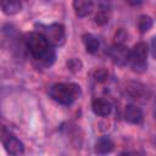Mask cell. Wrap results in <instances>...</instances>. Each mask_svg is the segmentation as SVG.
I'll return each mask as SVG.
<instances>
[{"label":"cell","instance_id":"1","mask_svg":"<svg viewBox=\"0 0 156 156\" xmlns=\"http://www.w3.org/2000/svg\"><path fill=\"white\" fill-rule=\"evenodd\" d=\"M27 48L34 61L41 67H49L54 63L56 54L52 45L49 44L41 32H32L26 38Z\"/></svg>","mask_w":156,"mask_h":156},{"label":"cell","instance_id":"2","mask_svg":"<svg viewBox=\"0 0 156 156\" xmlns=\"http://www.w3.org/2000/svg\"><path fill=\"white\" fill-rule=\"evenodd\" d=\"M80 94V87L76 83H57L49 89V95L61 105L73 104Z\"/></svg>","mask_w":156,"mask_h":156},{"label":"cell","instance_id":"3","mask_svg":"<svg viewBox=\"0 0 156 156\" xmlns=\"http://www.w3.org/2000/svg\"><path fill=\"white\" fill-rule=\"evenodd\" d=\"M147 55L149 48L145 43L141 41L135 44L129 52V62L132 68L136 72H144L147 67Z\"/></svg>","mask_w":156,"mask_h":156},{"label":"cell","instance_id":"4","mask_svg":"<svg viewBox=\"0 0 156 156\" xmlns=\"http://www.w3.org/2000/svg\"><path fill=\"white\" fill-rule=\"evenodd\" d=\"M0 140L2 141L6 151L11 155H20L23 154L24 146L22 141L6 127L0 126Z\"/></svg>","mask_w":156,"mask_h":156},{"label":"cell","instance_id":"5","mask_svg":"<svg viewBox=\"0 0 156 156\" xmlns=\"http://www.w3.org/2000/svg\"><path fill=\"white\" fill-rule=\"evenodd\" d=\"M43 34L52 46H61L66 41V29L61 23H52L46 26Z\"/></svg>","mask_w":156,"mask_h":156},{"label":"cell","instance_id":"6","mask_svg":"<svg viewBox=\"0 0 156 156\" xmlns=\"http://www.w3.org/2000/svg\"><path fill=\"white\" fill-rule=\"evenodd\" d=\"M129 49L123 44H113L107 51L111 61L118 66H124L129 62Z\"/></svg>","mask_w":156,"mask_h":156},{"label":"cell","instance_id":"7","mask_svg":"<svg viewBox=\"0 0 156 156\" xmlns=\"http://www.w3.org/2000/svg\"><path fill=\"white\" fill-rule=\"evenodd\" d=\"M73 10L78 17H88L94 10V2L93 0H73Z\"/></svg>","mask_w":156,"mask_h":156},{"label":"cell","instance_id":"8","mask_svg":"<svg viewBox=\"0 0 156 156\" xmlns=\"http://www.w3.org/2000/svg\"><path fill=\"white\" fill-rule=\"evenodd\" d=\"M124 119L132 124H140L143 122V112L135 105H127L124 110Z\"/></svg>","mask_w":156,"mask_h":156},{"label":"cell","instance_id":"9","mask_svg":"<svg viewBox=\"0 0 156 156\" xmlns=\"http://www.w3.org/2000/svg\"><path fill=\"white\" fill-rule=\"evenodd\" d=\"M91 108L95 115L101 116V117L108 116L112 111V106L110 101H107L106 99H95L91 104Z\"/></svg>","mask_w":156,"mask_h":156},{"label":"cell","instance_id":"10","mask_svg":"<svg viewBox=\"0 0 156 156\" xmlns=\"http://www.w3.org/2000/svg\"><path fill=\"white\" fill-rule=\"evenodd\" d=\"M0 5H1L2 12L5 15H7V16L16 15L22 9V4H21L20 0H1Z\"/></svg>","mask_w":156,"mask_h":156},{"label":"cell","instance_id":"11","mask_svg":"<svg viewBox=\"0 0 156 156\" xmlns=\"http://www.w3.org/2000/svg\"><path fill=\"white\" fill-rule=\"evenodd\" d=\"M82 39H83V43H84V46H85L87 52H89V54H95V52L99 50V48H100L99 39L95 38L93 34L85 33V34H83Z\"/></svg>","mask_w":156,"mask_h":156},{"label":"cell","instance_id":"12","mask_svg":"<svg viewBox=\"0 0 156 156\" xmlns=\"http://www.w3.org/2000/svg\"><path fill=\"white\" fill-rule=\"evenodd\" d=\"M113 141L107 138V136H102L100 138L96 144H95V152L96 154H100V155H105V154H108L113 150Z\"/></svg>","mask_w":156,"mask_h":156},{"label":"cell","instance_id":"13","mask_svg":"<svg viewBox=\"0 0 156 156\" xmlns=\"http://www.w3.org/2000/svg\"><path fill=\"white\" fill-rule=\"evenodd\" d=\"M152 24H154L152 18H151L150 16H147V15H143V16H140L139 20H138V28H139V30H140L141 33L149 32V30L151 29Z\"/></svg>","mask_w":156,"mask_h":156},{"label":"cell","instance_id":"14","mask_svg":"<svg viewBox=\"0 0 156 156\" xmlns=\"http://www.w3.org/2000/svg\"><path fill=\"white\" fill-rule=\"evenodd\" d=\"M110 21V13H108V9L102 7L101 10L98 11V13L95 15V23L99 26H104L106 23H108Z\"/></svg>","mask_w":156,"mask_h":156},{"label":"cell","instance_id":"15","mask_svg":"<svg viewBox=\"0 0 156 156\" xmlns=\"http://www.w3.org/2000/svg\"><path fill=\"white\" fill-rule=\"evenodd\" d=\"M107 77H108V72L105 68H98L94 72V78L98 82H104V80H106Z\"/></svg>","mask_w":156,"mask_h":156},{"label":"cell","instance_id":"16","mask_svg":"<svg viewBox=\"0 0 156 156\" xmlns=\"http://www.w3.org/2000/svg\"><path fill=\"white\" fill-rule=\"evenodd\" d=\"M67 66H68V68H69L72 72H77V71L80 69L82 63H80V61L77 60V58H71V60L67 62Z\"/></svg>","mask_w":156,"mask_h":156},{"label":"cell","instance_id":"17","mask_svg":"<svg viewBox=\"0 0 156 156\" xmlns=\"http://www.w3.org/2000/svg\"><path fill=\"white\" fill-rule=\"evenodd\" d=\"M127 39V34L123 29H119L115 35V44H123V41Z\"/></svg>","mask_w":156,"mask_h":156},{"label":"cell","instance_id":"18","mask_svg":"<svg viewBox=\"0 0 156 156\" xmlns=\"http://www.w3.org/2000/svg\"><path fill=\"white\" fill-rule=\"evenodd\" d=\"M124 1L129 5H132V6H136V5H140L144 0H124Z\"/></svg>","mask_w":156,"mask_h":156}]
</instances>
